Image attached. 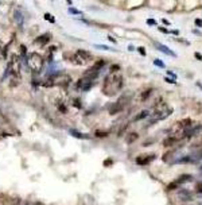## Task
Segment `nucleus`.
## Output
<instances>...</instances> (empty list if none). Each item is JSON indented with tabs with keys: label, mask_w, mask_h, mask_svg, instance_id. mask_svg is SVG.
Returning a JSON list of instances; mask_svg holds the SVG:
<instances>
[{
	"label": "nucleus",
	"mask_w": 202,
	"mask_h": 205,
	"mask_svg": "<svg viewBox=\"0 0 202 205\" xmlns=\"http://www.w3.org/2000/svg\"><path fill=\"white\" fill-rule=\"evenodd\" d=\"M42 85H43L44 88H51V86H54V80L53 77H48V78H46V80L42 82Z\"/></svg>",
	"instance_id": "f8f14e48"
},
{
	"label": "nucleus",
	"mask_w": 202,
	"mask_h": 205,
	"mask_svg": "<svg viewBox=\"0 0 202 205\" xmlns=\"http://www.w3.org/2000/svg\"><path fill=\"white\" fill-rule=\"evenodd\" d=\"M195 58H197V59H199V61H202V55H201V53H195Z\"/></svg>",
	"instance_id": "c85d7f7f"
},
{
	"label": "nucleus",
	"mask_w": 202,
	"mask_h": 205,
	"mask_svg": "<svg viewBox=\"0 0 202 205\" xmlns=\"http://www.w3.org/2000/svg\"><path fill=\"white\" fill-rule=\"evenodd\" d=\"M156 49L158 50H160L162 53H164V54H167V55H172V57H176V54L172 51V50H170L168 47H166V46H163V45H159V43H156Z\"/></svg>",
	"instance_id": "9d476101"
},
{
	"label": "nucleus",
	"mask_w": 202,
	"mask_h": 205,
	"mask_svg": "<svg viewBox=\"0 0 202 205\" xmlns=\"http://www.w3.org/2000/svg\"><path fill=\"white\" fill-rule=\"evenodd\" d=\"M73 104H74V105H77L78 108H81V104H79L78 100H74V101H73Z\"/></svg>",
	"instance_id": "c756f323"
},
{
	"label": "nucleus",
	"mask_w": 202,
	"mask_h": 205,
	"mask_svg": "<svg viewBox=\"0 0 202 205\" xmlns=\"http://www.w3.org/2000/svg\"><path fill=\"white\" fill-rule=\"evenodd\" d=\"M162 22H163V24H166V26H168V24H170V22H168V20H166V19H162Z\"/></svg>",
	"instance_id": "2f4dec72"
},
{
	"label": "nucleus",
	"mask_w": 202,
	"mask_h": 205,
	"mask_svg": "<svg viewBox=\"0 0 202 205\" xmlns=\"http://www.w3.org/2000/svg\"><path fill=\"white\" fill-rule=\"evenodd\" d=\"M59 111L63 112V113H66V112H67V108H66V105H63V104H59Z\"/></svg>",
	"instance_id": "412c9836"
},
{
	"label": "nucleus",
	"mask_w": 202,
	"mask_h": 205,
	"mask_svg": "<svg viewBox=\"0 0 202 205\" xmlns=\"http://www.w3.org/2000/svg\"><path fill=\"white\" fill-rule=\"evenodd\" d=\"M13 18H15L16 23H19V24H22V23H23V15L20 13V11H18V9L13 12Z\"/></svg>",
	"instance_id": "9b49d317"
},
{
	"label": "nucleus",
	"mask_w": 202,
	"mask_h": 205,
	"mask_svg": "<svg viewBox=\"0 0 202 205\" xmlns=\"http://www.w3.org/2000/svg\"><path fill=\"white\" fill-rule=\"evenodd\" d=\"M160 31L164 32V34H167V30H166V28H163V27H160Z\"/></svg>",
	"instance_id": "f704fd0d"
},
{
	"label": "nucleus",
	"mask_w": 202,
	"mask_h": 205,
	"mask_svg": "<svg viewBox=\"0 0 202 205\" xmlns=\"http://www.w3.org/2000/svg\"><path fill=\"white\" fill-rule=\"evenodd\" d=\"M137 138H139V135L135 134V132H131V134L127 136V142L128 143H133L135 140H137Z\"/></svg>",
	"instance_id": "ddd939ff"
},
{
	"label": "nucleus",
	"mask_w": 202,
	"mask_h": 205,
	"mask_svg": "<svg viewBox=\"0 0 202 205\" xmlns=\"http://www.w3.org/2000/svg\"><path fill=\"white\" fill-rule=\"evenodd\" d=\"M154 63H155V65H156L158 67H164V62H163V61H160V59H155Z\"/></svg>",
	"instance_id": "6ab92c4d"
},
{
	"label": "nucleus",
	"mask_w": 202,
	"mask_h": 205,
	"mask_svg": "<svg viewBox=\"0 0 202 205\" xmlns=\"http://www.w3.org/2000/svg\"><path fill=\"white\" fill-rule=\"evenodd\" d=\"M27 65L30 66V69L34 73H40V70L43 69V58L38 53H30L26 58Z\"/></svg>",
	"instance_id": "f03ea898"
},
{
	"label": "nucleus",
	"mask_w": 202,
	"mask_h": 205,
	"mask_svg": "<svg viewBox=\"0 0 202 205\" xmlns=\"http://www.w3.org/2000/svg\"><path fill=\"white\" fill-rule=\"evenodd\" d=\"M69 12L70 13H79V11L77 8H69Z\"/></svg>",
	"instance_id": "bb28decb"
},
{
	"label": "nucleus",
	"mask_w": 202,
	"mask_h": 205,
	"mask_svg": "<svg viewBox=\"0 0 202 205\" xmlns=\"http://www.w3.org/2000/svg\"><path fill=\"white\" fill-rule=\"evenodd\" d=\"M167 74H168V76H172V78H175L176 77V74L175 73H172V71H167Z\"/></svg>",
	"instance_id": "7c9ffc66"
},
{
	"label": "nucleus",
	"mask_w": 202,
	"mask_h": 205,
	"mask_svg": "<svg viewBox=\"0 0 202 205\" xmlns=\"http://www.w3.org/2000/svg\"><path fill=\"white\" fill-rule=\"evenodd\" d=\"M174 142H176V138H168L166 142H164V146H170V144H172Z\"/></svg>",
	"instance_id": "a211bd4d"
},
{
	"label": "nucleus",
	"mask_w": 202,
	"mask_h": 205,
	"mask_svg": "<svg viewBox=\"0 0 202 205\" xmlns=\"http://www.w3.org/2000/svg\"><path fill=\"white\" fill-rule=\"evenodd\" d=\"M172 34H174V35H178V34H179V31H176V30H174V31H172Z\"/></svg>",
	"instance_id": "c9c22d12"
},
{
	"label": "nucleus",
	"mask_w": 202,
	"mask_h": 205,
	"mask_svg": "<svg viewBox=\"0 0 202 205\" xmlns=\"http://www.w3.org/2000/svg\"><path fill=\"white\" fill-rule=\"evenodd\" d=\"M0 54H1V57H3V45H1V40H0Z\"/></svg>",
	"instance_id": "473e14b6"
},
{
	"label": "nucleus",
	"mask_w": 202,
	"mask_h": 205,
	"mask_svg": "<svg viewBox=\"0 0 202 205\" xmlns=\"http://www.w3.org/2000/svg\"><path fill=\"white\" fill-rule=\"evenodd\" d=\"M129 100H131L129 94H124V96L119 97V100H117V101H116L113 105L110 107L109 113H110V115H114V113H117V112H121L124 108L127 107V104L129 102Z\"/></svg>",
	"instance_id": "7ed1b4c3"
},
{
	"label": "nucleus",
	"mask_w": 202,
	"mask_h": 205,
	"mask_svg": "<svg viewBox=\"0 0 202 205\" xmlns=\"http://www.w3.org/2000/svg\"><path fill=\"white\" fill-rule=\"evenodd\" d=\"M54 85H59V86H66L70 82V77L69 76H54Z\"/></svg>",
	"instance_id": "0eeeda50"
},
{
	"label": "nucleus",
	"mask_w": 202,
	"mask_h": 205,
	"mask_svg": "<svg viewBox=\"0 0 202 205\" xmlns=\"http://www.w3.org/2000/svg\"><path fill=\"white\" fill-rule=\"evenodd\" d=\"M114 70H120V66L119 65H113V66H110V73Z\"/></svg>",
	"instance_id": "5701e85b"
},
{
	"label": "nucleus",
	"mask_w": 202,
	"mask_h": 205,
	"mask_svg": "<svg viewBox=\"0 0 202 205\" xmlns=\"http://www.w3.org/2000/svg\"><path fill=\"white\" fill-rule=\"evenodd\" d=\"M92 58L90 53L89 51H85V50H78L75 54H73V58H71V61L77 65H85V63L88 62L89 59Z\"/></svg>",
	"instance_id": "423d86ee"
},
{
	"label": "nucleus",
	"mask_w": 202,
	"mask_h": 205,
	"mask_svg": "<svg viewBox=\"0 0 202 205\" xmlns=\"http://www.w3.org/2000/svg\"><path fill=\"white\" fill-rule=\"evenodd\" d=\"M108 134H109V132H100V131H97V132H96V136H106Z\"/></svg>",
	"instance_id": "b1692460"
},
{
	"label": "nucleus",
	"mask_w": 202,
	"mask_h": 205,
	"mask_svg": "<svg viewBox=\"0 0 202 205\" xmlns=\"http://www.w3.org/2000/svg\"><path fill=\"white\" fill-rule=\"evenodd\" d=\"M147 24H149V26H154V24H156V22H155L154 19H147Z\"/></svg>",
	"instance_id": "393cba45"
},
{
	"label": "nucleus",
	"mask_w": 202,
	"mask_h": 205,
	"mask_svg": "<svg viewBox=\"0 0 202 205\" xmlns=\"http://www.w3.org/2000/svg\"><path fill=\"white\" fill-rule=\"evenodd\" d=\"M112 163H113V160L110 159V158H108V159L104 160V166H110Z\"/></svg>",
	"instance_id": "aec40b11"
},
{
	"label": "nucleus",
	"mask_w": 202,
	"mask_h": 205,
	"mask_svg": "<svg viewBox=\"0 0 202 205\" xmlns=\"http://www.w3.org/2000/svg\"><path fill=\"white\" fill-rule=\"evenodd\" d=\"M195 24L198 27H202V19H195Z\"/></svg>",
	"instance_id": "cd10ccee"
},
{
	"label": "nucleus",
	"mask_w": 202,
	"mask_h": 205,
	"mask_svg": "<svg viewBox=\"0 0 202 205\" xmlns=\"http://www.w3.org/2000/svg\"><path fill=\"white\" fill-rule=\"evenodd\" d=\"M155 159V155H149V154H147V155H139L136 158V163L137 165H148L151 160Z\"/></svg>",
	"instance_id": "1a4fd4ad"
},
{
	"label": "nucleus",
	"mask_w": 202,
	"mask_h": 205,
	"mask_svg": "<svg viewBox=\"0 0 202 205\" xmlns=\"http://www.w3.org/2000/svg\"><path fill=\"white\" fill-rule=\"evenodd\" d=\"M70 134L73 135V136H75V138H79V139H86V138H89L88 135L81 134V132H78V131H70Z\"/></svg>",
	"instance_id": "4468645a"
},
{
	"label": "nucleus",
	"mask_w": 202,
	"mask_h": 205,
	"mask_svg": "<svg viewBox=\"0 0 202 205\" xmlns=\"http://www.w3.org/2000/svg\"><path fill=\"white\" fill-rule=\"evenodd\" d=\"M66 1H67V3H69V4H70V3H71V0H66Z\"/></svg>",
	"instance_id": "e433bc0d"
},
{
	"label": "nucleus",
	"mask_w": 202,
	"mask_h": 205,
	"mask_svg": "<svg viewBox=\"0 0 202 205\" xmlns=\"http://www.w3.org/2000/svg\"><path fill=\"white\" fill-rule=\"evenodd\" d=\"M19 49H20V53H22V54H20V55H22V57H24V55H26V46H20V47H19Z\"/></svg>",
	"instance_id": "4be33fe9"
},
{
	"label": "nucleus",
	"mask_w": 202,
	"mask_h": 205,
	"mask_svg": "<svg viewBox=\"0 0 202 205\" xmlns=\"http://www.w3.org/2000/svg\"><path fill=\"white\" fill-rule=\"evenodd\" d=\"M171 112H172V108H168L166 104H160V105H158L156 109H155V115L152 116L151 123H155V121H158V120H162V119L167 117Z\"/></svg>",
	"instance_id": "20e7f679"
},
{
	"label": "nucleus",
	"mask_w": 202,
	"mask_h": 205,
	"mask_svg": "<svg viewBox=\"0 0 202 205\" xmlns=\"http://www.w3.org/2000/svg\"><path fill=\"white\" fill-rule=\"evenodd\" d=\"M50 39H51V35H50L48 32H46V34H43V35L38 36V38L34 40V43H35L36 46H44L50 42Z\"/></svg>",
	"instance_id": "6e6552de"
},
{
	"label": "nucleus",
	"mask_w": 202,
	"mask_h": 205,
	"mask_svg": "<svg viewBox=\"0 0 202 205\" xmlns=\"http://www.w3.org/2000/svg\"><path fill=\"white\" fill-rule=\"evenodd\" d=\"M151 90L152 89H147L144 92V93L141 94V100H147V98H148V96H149V93H151Z\"/></svg>",
	"instance_id": "f3484780"
},
{
	"label": "nucleus",
	"mask_w": 202,
	"mask_h": 205,
	"mask_svg": "<svg viewBox=\"0 0 202 205\" xmlns=\"http://www.w3.org/2000/svg\"><path fill=\"white\" fill-rule=\"evenodd\" d=\"M123 85V78L120 74H110L104 81V86H102V92L105 94H114L119 89H121Z\"/></svg>",
	"instance_id": "f257e3e1"
},
{
	"label": "nucleus",
	"mask_w": 202,
	"mask_h": 205,
	"mask_svg": "<svg viewBox=\"0 0 202 205\" xmlns=\"http://www.w3.org/2000/svg\"><path fill=\"white\" fill-rule=\"evenodd\" d=\"M137 50H139V53H140L141 55L144 57V55H145V49H144V47H139V49H137Z\"/></svg>",
	"instance_id": "a878e982"
},
{
	"label": "nucleus",
	"mask_w": 202,
	"mask_h": 205,
	"mask_svg": "<svg viewBox=\"0 0 202 205\" xmlns=\"http://www.w3.org/2000/svg\"><path fill=\"white\" fill-rule=\"evenodd\" d=\"M8 69L11 70V74H12V76L19 77V74H20V59H19V55H16V54H11Z\"/></svg>",
	"instance_id": "39448f33"
},
{
	"label": "nucleus",
	"mask_w": 202,
	"mask_h": 205,
	"mask_svg": "<svg viewBox=\"0 0 202 205\" xmlns=\"http://www.w3.org/2000/svg\"><path fill=\"white\" fill-rule=\"evenodd\" d=\"M43 18L46 19V20H48L50 23H54V22H55V18H54V16H51L50 13H44V16H43Z\"/></svg>",
	"instance_id": "dca6fc26"
},
{
	"label": "nucleus",
	"mask_w": 202,
	"mask_h": 205,
	"mask_svg": "<svg viewBox=\"0 0 202 205\" xmlns=\"http://www.w3.org/2000/svg\"><path fill=\"white\" fill-rule=\"evenodd\" d=\"M166 81H167V82H171V84H175V81H174V80H170V78H166Z\"/></svg>",
	"instance_id": "72a5a7b5"
},
{
	"label": "nucleus",
	"mask_w": 202,
	"mask_h": 205,
	"mask_svg": "<svg viewBox=\"0 0 202 205\" xmlns=\"http://www.w3.org/2000/svg\"><path fill=\"white\" fill-rule=\"evenodd\" d=\"M148 115H149L148 111H143V112H140L139 115L135 116V120H140V119H143V117H147Z\"/></svg>",
	"instance_id": "2eb2a0df"
}]
</instances>
